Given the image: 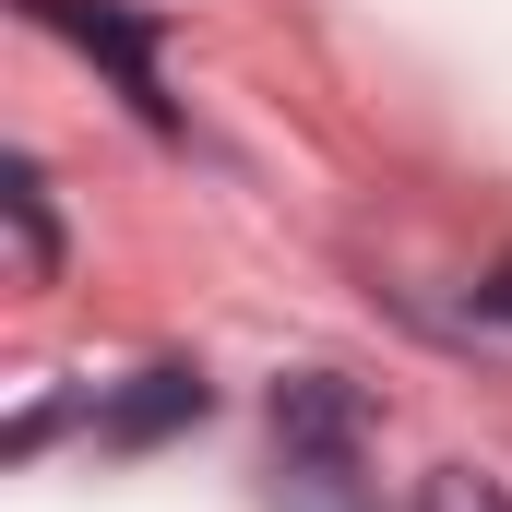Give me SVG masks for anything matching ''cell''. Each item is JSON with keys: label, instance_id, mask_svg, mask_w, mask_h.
Listing matches in <instances>:
<instances>
[{"label": "cell", "instance_id": "6da1fadb", "mask_svg": "<svg viewBox=\"0 0 512 512\" xmlns=\"http://www.w3.org/2000/svg\"><path fill=\"white\" fill-rule=\"evenodd\" d=\"M262 417H274L286 453H358L370 441V393L346 382V370H286V382L262 393Z\"/></svg>", "mask_w": 512, "mask_h": 512}, {"label": "cell", "instance_id": "7a4b0ae2", "mask_svg": "<svg viewBox=\"0 0 512 512\" xmlns=\"http://www.w3.org/2000/svg\"><path fill=\"white\" fill-rule=\"evenodd\" d=\"M24 12H36V24H60L84 60H108V72H120V96L143 108V120H167V72H155V36H143L131 12H108V0H24Z\"/></svg>", "mask_w": 512, "mask_h": 512}, {"label": "cell", "instance_id": "3957f363", "mask_svg": "<svg viewBox=\"0 0 512 512\" xmlns=\"http://www.w3.org/2000/svg\"><path fill=\"white\" fill-rule=\"evenodd\" d=\"M203 417H215V382L167 358V370H131V382L108 393V405H96V441L143 453V441H167V429H203Z\"/></svg>", "mask_w": 512, "mask_h": 512}, {"label": "cell", "instance_id": "277c9868", "mask_svg": "<svg viewBox=\"0 0 512 512\" xmlns=\"http://www.w3.org/2000/svg\"><path fill=\"white\" fill-rule=\"evenodd\" d=\"M0 215H12V286H60V215H48L36 155H12V167H0Z\"/></svg>", "mask_w": 512, "mask_h": 512}, {"label": "cell", "instance_id": "5b68a950", "mask_svg": "<svg viewBox=\"0 0 512 512\" xmlns=\"http://www.w3.org/2000/svg\"><path fill=\"white\" fill-rule=\"evenodd\" d=\"M274 512H370V489H358V453H286V489H274Z\"/></svg>", "mask_w": 512, "mask_h": 512}, {"label": "cell", "instance_id": "8992f818", "mask_svg": "<svg viewBox=\"0 0 512 512\" xmlns=\"http://www.w3.org/2000/svg\"><path fill=\"white\" fill-rule=\"evenodd\" d=\"M417 512H512V489L489 465H429V477H417Z\"/></svg>", "mask_w": 512, "mask_h": 512}, {"label": "cell", "instance_id": "52a82bcc", "mask_svg": "<svg viewBox=\"0 0 512 512\" xmlns=\"http://www.w3.org/2000/svg\"><path fill=\"white\" fill-rule=\"evenodd\" d=\"M477 310H489V322H512V262L489 274V286H477Z\"/></svg>", "mask_w": 512, "mask_h": 512}]
</instances>
